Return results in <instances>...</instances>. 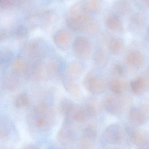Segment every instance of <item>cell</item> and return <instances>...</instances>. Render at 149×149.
Returning a JSON list of instances; mask_svg holds the SVG:
<instances>
[{"instance_id":"obj_1","label":"cell","mask_w":149,"mask_h":149,"mask_svg":"<svg viewBox=\"0 0 149 149\" xmlns=\"http://www.w3.org/2000/svg\"><path fill=\"white\" fill-rule=\"evenodd\" d=\"M70 17L68 21L69 27L74 31H82L93 34L98 31L99 25L91 18L89 12L81 3H77L71 8Z\"/></svg>"},{"instance_id":"obj_2","label":"cell","mask_w":149,"mask_h":149,"mask_svg":"<svg viewBox=\"0 0 149 149\" xmlns=\"http://www.w3.org/2000/svg\"><path fill=\"white\" fill-rule=\"evenodd\" d=\"M36 125L39 130L45 132L52 127L55 121V115L48 105H39L36 109Z\"/></svg>"},{"instance_id":"obj_3","label":"cell","mask_w":149,"mask_h":149,"mask_svg":"<svg viewBox=\"0 0 149 149\" xmlns=\"http://www.w3.org/2000/svg\"><path fill=\"white\" fill-rule=\"evenodd\" d=\"M95 113V108L92 105L87 104L81 107L76 105L71 113L66 117L65 123L71 124L73 121L85 122L93 117Z\"/></svg>"},{"instance_id":"obj_4","label":"cell","mask_w":149,"mask_h":149,"mask_svg":"<svg viewBox=\"0 0 149 149\" xmlns=\"http://www.w3.org/2000/svg\"><path fill=\"white\" fill-rule=\"evenodd\" d=\"M72 49L77 57L86 60L89 57L92 52V43L89 39L85 37H78L73 42Z\"/></svg>"},{"instance_id":"obj_5","label":"cell","mask_w":149,"mask_h":149,"mask_svg":"<svg viewBox=\"0 0 149 149\" xmlns=\"http://www.w3.org/2000/svg\"><path fill=\"white\" fill-rule=\"evenodd\" d=\"M84 85L90 93L100 95L105 92L106 85L105 81L100 76L93 74H88L84 79Z\"/></svg>"},{"instance_id":"obj_6","label":"cell","mask_w":149,"mask_h":149,"mask_svg":"<svg viewBox=\"0 0 149 149\" xmlns=\"http://www.w3.org/2000/svg\"><path fill=\"white\" fill-rule=\"evenodd\" d=\"M122 130L117 124H112L107 127L103 134V137L107 143L112 145L118 144L122 138Z\"/></svg>"},{"instance_id":"obj_7","label":"cell","mask_w":149,"mask_h":149,"mask_svg":"<svg viewBox=\"0 0 149 149\" xmlns=\"http://www.w3.org/2000/svg\"><path fill=\"white\" fill-rule=\"evenodd\" d=\"M29 50L32 58H41L47 55L49 52V46L43 40H34L29 45Z\"/></svg>"},{"instance_id":"obj_8","label":"cell","mask_w":149,"mask_h":149,"mask_svg":"<svg viewBox=\"0 0 149 149\" xmlns=\"http://www.w3.org/2000/svg\"><path fill=\"white\" fill-rule=\"evenodd\" d=\"M130 121L136 125H143L148 120L149 113L145 109L139 107L132 108L129 111Z\"/></svg>"},{"instance_id":"obj_9","label":"cell","mask_w":149,"mask_h":149,"mask_svg":"<svg viewBox=\"0 0 149 149\" xmlns=\"http://www.w3.org/2000/svg\"><path fill=\"white\" fill-rule=\"evenodd\" d=\"M32 77L38 81H44L50 75L49 68L45 63L41 61L37 62L32 67Z\"/></svg>"},{"instance_id":"obj_10","label":"cell","mask_w":149,"mask_h":149,"mask_svg":"<svg viewBox=\"0 0 149 149\" xmlns=\"http://www.w3.org/2000/svg\"><path fill=\"white\" fill-rule=\"evenodd\" d=\"M143 62V56L138 50L131 51L125 57V62L127 65L133 69H140L142 66Z\"/></svg>"},{"instance_id":"obj_11","label":"cell","mask_w":149,"mask_h":149,"mask_svg":"<svg viewBox=\"0 0 149 149\" xmlns=\"http://www.w3.org/2000/svg\"><path fill=\"white\" fill-rule=\"evenodd\" d=\"M75 136L74 130L69 124H65L60 129L57 135V139L60 143L63 145H68L74 141Z\"/></svg>"},{"instance_id":"obj_12","label":"cell","mask_w":149,"mask_h":149,"mask_svg":"<svg viewBox=\"0 0 149 149\" xmlns=\"http://www.w3.org/2000/svg\"><path fill=\"white\" fill-rule=\"evenodd\" d=\"M54 41L57 47L63 50H66L70 47L72 39L66 31H59L54 36Z\"/></svg>"},{"instance_id":"obj_13","label":"cell","mask_w":149,"mask_h":149,"mask_svg":"<svg viewBox=\"0 0 149 149\" xmlns=\"http://www.w3.org/2000/svg\"><path fill=\"white\" fill-rule=\"evenodd\" d=\"M130 87L132 91L135 93L137 95L142 94L148 88V79L144 76L137 77L131 81Z\"/></svg>"},{"instance_id":"obj_14","label":"cell","mask_w":149,"mask_h":149,"mask_svg":"<svg viewBox=\"0 0 149 149\" xmlns=\"http://www.w3.org/2000/svg\"><path fill=\"white\" fill-rule=\"evenodd\" d=\"M104 106L109 113L113 115L119 114L122 110V104L120 101L111 96L106 99L104 101Z\"/></svg>"},{"instance_id":"obj_15","label":"cell","mask_w":149,"mask_h":149,"mask_svg":"<svg viewBox=\"0 0 149 149\" xmlns=\"http://www.w3.org/2000/svg\"><path fill=\"white\" fill-rule=\"evenodd\" d=\"M82 71L83 67L80 63L78 62H72L68 65L65 69V77L76 80L82 74Z\"/></svg>"},{"instance_id":"obj_16","label":"cell","mask_w":149,"mask_h":149,"mask_svg":"<svg viewBox=\"0 0 149 149\" xmlns=\"http://www.w3.org/2000/svg\"><path fill=\"white\" fill-rule=\"evenodd\" d=\"M106 24L110 30L115 32L122 31L123 26L119 17L114 14L109 15L106 19Z\"/></svg>"},{"instance_id":"obj_17","label":"cell","mask_w":149,"mask_h":149,"mask_svg":"<svg viewBox=\"0 0 149 149\" xmlns=\"http://www.w3.org/2000/svg\"><path fill=\"white\" fill-rule=\"evenodd\" d=\"M146 19L141 14L135 13L133 14L130 18V29L134 31L141 30L146 25Z\"/></svg>"},{"instance_id":"obj_18","label":"cell","mask_w":149,"mask_h":149,"mask_svg":"<svg viewBox=\"0 0 149 149\" xmlns=\"http://www.w3.org/2000/svg\"><path fill=\"white\" fill-rule=\"evenodd\" d=\"M49 68L50 74H52L57 77L62 76L66 69L64 60L59 58L54 59Z\"/></svg>"},{"instance_id":"obj_19","label":"cell","mask_w":149,"mask_h":149,"mask_svg":"<svg viewBox=\"0 0 149 149\" xmlns=\"http://www.w3.org/2000/svg\"><path fill=\"white\" fill-rule=\"evenodd\" d=\"M108 54L105 50L102 49H97L93 56V61L95 64L98 67L104 68L108 63Z\"/></svg>"},{"instance_id":"obj_20","label":"cell","mask_w":149,"mask_h":149,"mask_svg":"<svg viewBox=\"0 0 149 149\" xmlns=\"http://www.w3.org/2000/svg\"><path fill=\"white\" fill-rule=\"evenodd\" d=\"M108 46L111 53L118 56L121 54L124 51L125 44L121 38H113L109 41Z\"/></svg>"},{"instance_id":"obj_21","label":"cell","mask_w":149,"mask_h":149,"mask_svg":"<svg viewBox=\"0 0 149 149\" xmlns=\"http://www.w3.org/2000/svg\"><path fill=\"white\" fill-rule=\"evenodd\" d=\"M64 86L65 90L74 97H78L80 95L79 86L76 82V80L65 77L63 80Z\"/></svg>"},{"instance_id":"obj_22","label":"cell","mask_w":149,"mask_h":149,"mask_svg":"<svg viewBox=\"0 0 149 149\" xmlns=\"http://www.w3.org/2000/svg\"><path fill=\"white\" fill-rule=\"evenodd\" d=\"M132 141L137 147H141L149 143L148 134L144 130H137L132 135Z\"/></svg>"},{"instance_id":"obj_23","label":"cell","mask_w":149,"mask_h":149,"mask_svg":"<svg viewBox=\"0 0 149 149\" xmlns=\"http://www.w3.org/2000/svg\"><path fill=\"white\" fill-rule=\"evenodd\" d=\"M109 88L111 92L116 94H120L126 88L125 82L119 79L111 80L109 84Z\"/></svg>"},{"instance_id":"obj_24","label":"cell","mask_w":149,"mask_h":149,"mask_svg":"<svg viewBox=\"0 0 149 149\" xmlns=\"http://www.w3.org/2000/svg\"><path fill=\"white\" fill-rule=\"evenodd\" d=\"M76 104L69 99H63L59 105L60 112L65 117L69 116L75 107Z\"/></svg>"},{"instance_id":"obj_25","label":"cell","mask_w":149,"mask_h":149,"mask_svg":"<svg viewBox=\"0 0 149 149\" xmlns=\"http://www.w3.org/2000/svg\"><path fill=\"white\" fill-rule=\"evenodd\" d=\"M82 3L89 13H98L101 9L100 0H83Z\"/></svg>"},{"instance_id":"obj_26","label":"cell","mask_w":149,"mask_h":149,"mask_svg":"<svg viewBox=\"0 0 149 149\" xmlns=\"http://www.w3.org/2000/svg\"><path fill=\"white\" fill-rule=\"evenodd\" d=\"M131 8L130 3L127 0H120L116 5V10L119 15H123L130 12Z\"/></svg>"},{"instance_id":"obj_27","label":"cell","mask_w":149,"mask_h":149,"mask_svg":"<svg viewBox=\"0 0 149 149\" xmlns=\"http://www.w3.org/2000/svg\"><path fill=\"white\" fill-rule=\"evenodd\" d=\"M27 65L25 62L22 59H17L11 65L12 70L16 74H22L27 70Z\"/></svg>"},{"instance_id":"obj_28","label":"cell","mask_w":149,"mask_h":149,"mask_svg":"<svg viewBox=\"0 0 149 149\" xmlns=\"http://www.w3.org/2000/svg\"><path fill=\"white\" fill-rule=\"evenodd\" d=\"M97 136V131L94 126L89 124L86 127L82 132V137L95 141Z\"/></svg>"},{"instance_id":"obj_29","label":"cell","mask_w":149,"mask_h":149,"mask_svg":"<svg viewBox=\"0 0 149 149\" xmlns=\"http://www.w3.org/2000/svg\"><path fill=\"white\" fill-rule=\"evenodd\" d=\"M78 149H95L94 141L81 137L78 143Z\"/></svg>"},{"instance_id":"obj_30","label":"cell","mask_w":149,"mask_h":149,"mask_svg":"<svg viewBox=\"0 0 149 149\" xmlns=\"http://www.w3.org/2000/svg\"><path fill=\"white\" fill-rule=\"evenodd\" d=\"M29 102V98L26 93L20 94L17 97L15 101V105L17 108L23 107L28 105Z\"/></svg>"},{"instance_id":"obj_31","label":"cell","mask_w":149,"mask_h":149,"mask_svg":"<svg viewBox=\"0 0 149 149\" xmlns=\"http://www.w3.org/2000/svg\"><path fill=\"white\" fill-rule=\"evenodd\" d=\"M113 73L117 76L121 77L124 74V69L122 65L119 63H115L112 67Z\"/></svg>"},{"instance_id":"obj_32","label":"cell","mask_w":149,"mask_h":149,"mask_svg":"<svg viewBox=\"0 0 149 149\" xmlns=\"http://www.w3.org/2000/svg\"><path fill=\"white\" fill-rule=\"evenodd\" d=\"M141 2L145 7L149 8V0H141Z\"/></svg>"},{"instance_id":"obj_33","label":"cell","mask_w":149,"mask_h":149,"mask_svg":"<svg viewBox=\"0 0 149 149\" xmlns=\"http://www.w3.org/2000/svg\"><path fill=\"white\" fill-rule=\"evenodd\" d=\"M139 149H149V143L139 147Z\"/></svg>"},{"instance_id":"obj_34","label":"cell","mask_w":149,"mask_h":149,"mask_svg":"<svg viewBox=\"0 0 149 149\" xmlns=\"http://www.w3.org/2000/svg\"><path fill=\"white\" fill-rule=\"evenodd\" d=\"M25 149H38V148L34 145H31L27 147Z\"/></svg>"},{"instance_id":"obj_35","label":"cell","mask_w":149,"mask_h":149,"mask_svg":"<svg viewBox=\"0 0 149 149\" xmlns=\"http://www.w3.org/2000/svg\"><path fill=\"white\" fill-rule=\"evenodd\" d=\"M8 0H0V3H5L6 2H8Z\"/></svg>"},{"instance_id":"obj_36","label":"cell","mask_w":149,"mask_h":149,"mask_svg":"<svg viewBox=\"0 0 149 149\" xmlns=\"http://www.w3.org/2000/svg\"><path fill=\"white\" fill-rule=\"evenodd\" d=\"M116 149L115 148H111V149Z\"/></svg>"},{"instance_id":"obj_37","label":"cell","mask_w":149,"mask_h":149,"mask_svg":"<svg viewBox=\"0 0 149 149\" xmlns=\"http://www.w3.org/2000/svg\"><path fill=\"white\" fill-rule=\"evenodd\" d=\"M49 149H55V148H50Z\"/></svg>"},{"instance_id":"obj_38","label":"cell","mask_w":149,"mask_h":149,"mask_svg":"<svg viewBox=\"0 0 149 149\" xmlns=\"http://www.w3.org/2000/svg\"><path fill=\"white\" fill-rule=\"evenodd\" d=\"M63 149H68V148H63Z\"/></svg>"}]
</instances>
